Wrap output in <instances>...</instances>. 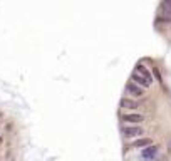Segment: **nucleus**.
<instances>
[{"instance_id":"obj_1","label":"nucleus","mask_w":171,"mask_h":161,"mask_svg":"<svg viewBox=\"0 0 171 161\" xmlns=\"http://www.w3.org/2000/svg\"><path fill=\"white\" fill-rule=\"evenodd\" d=\"M124 94L131 96V98H142L144 96V89L141 86L134 84L133 81H127L126 86H124Z\"/></svg>"},{"instance_id":"obj_2","label":"nucleus","mask_w":171,"mask_h":161,"mask_svg":"<svg viewBox=\"0 0 171 161\" xmlns=\"http://www.w3.org/2000/svg\"><path fill=\"white\" fill-rule=\"evenodd\" d=\"M144 134V129L139 126V124H134V126H124L123 128V136L127 139L131 138H139V136Z\"/></svg>"},{"instance_id":"obj_3","label":"nucleus","mask_w":171,"mask_h":161,"mask_svg":"<svg viewBox=\"0 0 171 161\" xmlns=\"http://www.w3.org/2000/svg\"><path fill=\"white\" fill-rule=\"evenodd\" d=\"M158 153H159V146H156V144H148V146H144V148L141 149V158L142 159H154L156 156H158Z\"/></svg>"},{"instance_id":"obj_4","label":"nucleus","mask_w":171,"mask_h":161,"mask_svg":"<svg viewBox=\"0 0 171 161\" xmlns=\"http://www.w3.org/2000/svg\"><path fill=\"white\" fill-rule=\"evenodd\" d=\"M121 119L127 124H141L142 121H144V116H142V114H138V113H126V114H123Z\"/></svg>"},{"instance_id":"obj_5","label":"nucleus","mask_w":171,"mask_h":161,"mask_svg":"<svg viewBox=\"0 0 171 161\" xmlns=\"http://www.w3.org/2000/svg\"><path fill=\"white\" fill-rule=\"evenodd\" d=\"M131 81L134 82V84H138V86H141L142 89H148V87H151V82H149L146 77H142L141 74H138L136 71H134L133 74H131Z\"/></svg>"},{"instance_id":"obj_6","label":"nucleus","mask_w":171,"mask_h":161,"mask_svg":"<svg viewBox=\"0 0 171 161\" xmlns=\"http://www.w3.org/2000/svg\"><path fill=\"white\" fill-rule=\"evenodd\" d=\"M119 106L123 107V109H133V111H136V109H139V102L138 101H134V99H129V98H123L121 99V102H119Z\"/></svg>"},{"instance_id":"obj_7","label":"nucleus","mask_w":171,"mask_h":161,"mask_svg":"<svg viewBox=\"0 0 171 161\" xmlns=\"http://www.w3.org/2000/svg\"><path fill=\"white\" fill-rule=\"evenodd\" d=\"M136 72H138V74H141L142 77H146V79H148V81L153 84V81H154V79H153V74L148 71V67H146L144 64H139V62L136 64Z\"/></svg>"},{"instance_id":"obj_8","label":"nucleus","mask_w":171,"mask_h":161,"mask_svg":"<svg viewBox=\"0 0 171 161\" xmlns=\"http://www.w3.org/2000/svg\"><path fill=\"white\" fill-rule=\"evenodd\" d=\"M148 144H153V141L149 138H138L136 141L133 143V144H131V148H136V149H139V148H144V146H148Z\"/></svg>"},{"instance_id":"obj_9","label":"nucleus","mask_w":171,"mask_h":161,"mask_svg":"<svg viewBox=\"0 0 171 161\" xmlns=\"http://www.w3.org/2000/svg\"><path fill=\"white\" fill-rule=\"evenodd\" d=\"M161 13L171 17V0H163L161 2Z\"/></svg>"},{"instance_id":"obj_10","label":"nucleus","mask_w":171,"mask_h":161,"mask_svg":"<svg viewBox=\"0 0 171 161\" xmlns=\"http://www.w3.org/2000/svg\"><path fill=\"white\" fill-rule=\"evenodd\" d=\"M156 24H171V17L165 15V13H158V17H156Z\"/></svg>"},{"instance_id":"obj_11","label":"nucleus","mask_w":171,"mask_h":161,"mask_svg":"<svg viewBox=\"0 0 171 161\" xmlns=\"http://www.w3.org/2000/svg\"><path fill=\"white\" fill-rule=\"evenodd\" d=\"M153 74H154V76H156V81H159V82H161V76H159V72L154 69V67H153Z\"/></svg>"},{"instance_id":"obj_12","label":"nucleus","mask_w":171,"mask_h":161,"mask_svg":"<svg viewBox=\"0 0 171 161\" xmlns=\"http://www.w3.org/2000/svg\"><path fill=\"white\" fill-rule=\"evenodd\" d=\"M0 124H2V121H0Z\"/></svg>"},{"instance_id":"obj_13","label":"nucleus","mask_w":171,"mask_h":161,"mask_svg":"<svg viewBox=\"0 0 171 161\" xmlns=\"http://www.w3.org/2000/svg\"><path fill=\"white\" fill-rule=\"evenodd\" d=\"M151 161H153V159H151Z\"/></svg>"}]
</instances>
